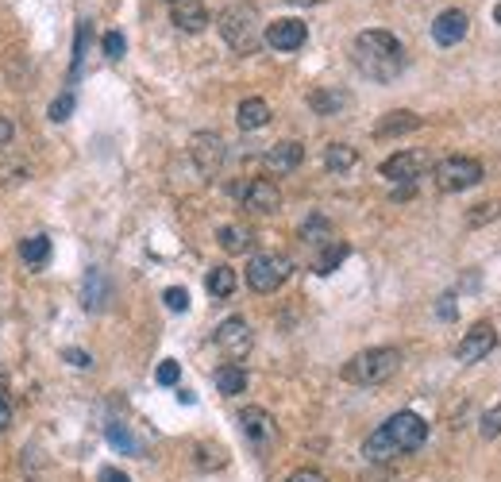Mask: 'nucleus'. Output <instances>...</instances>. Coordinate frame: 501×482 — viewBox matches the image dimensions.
Here are the masks:
<instances>
[{
  "mask_svg": "<svg viewBox=\"0 0 501 482\" xmlns=\"http://www.w3.org/2000/svg\"><path fill=\"white\" fill-rule=\"evenodd\" d=\"M351 62H355V70H359L363 78L385 85V81H394L401 70H405V47L397 43V35L370 27V32L355 35V43H351Z\"/></svg>",
  "mask_w": 501,
  "mask_h": 482,
  "instance_id": "f257e3e1",
  "label": "nucleus"
},
{
  "mask_svg": "<svg viewBox=\"0 0 501 482\" xmlns=\"http://www.w3.org/2000/svg\"><path fill=\"white\" fill-rule=\"evenodd\" d=\"M428 440V425L417 417V413H394L385 425H378L375 432L366 436L363 444V456L370 463H390L397 456H409V451H417L421 444Z\"/></svg>",
  "mask_w": 501,
  "mask_h": 482,
  "instance_id": "f03ea898",
  "label": "nucleus"
},
{
  "mask_svg": "<svg viewBox=\"0 0 501 482\" xmlns=\"http://www.w3.org/2000/svg\"><path fill=\"white\" fill-rule=\"evenodd\" d=\"M217 27H220L224 43L236 54H255L263 47V16H259V8H255V5H243V0H239V5H227L220 12Z\"/></svg>",
  "mask_w": 501,
  "mask_h": 482,
  "instance_id": "7ed1b4c3",
  "label": "nucleus"
},
{
  "mask_svg": "<svg viewBox=\"0 0 501 482\" xmlns=\"http://www.w3.org/2000/svg\"><path fill=\"white\" fill-rule=\"evenodd\" d=\"M401 367V352L397 347H366V352L351 355L343 363V383L351 386H382L390 383Z\"/></svg>",
  "mask_w": 501,
  "mask_h": 482,
  "instance_id": "20e7f679",
  "label": "nucleus"
},
{
  "mask_svg": "<svg viewBox=\"0 0 501 482\" xmlns=\"http://www.w3.org/2000/svg\"><path fill=\"white\" fill-rule=\"evenodd\" d=\"M482 174H486V170H482L478 158L451 155V158H443V163H436L432 178H436V189H440V194H463V189H470V185L482 182Z\"/></svg>",
  "mask_w": 501,
  "mask_h": 482,
  "instance_id": "39448f33",
  "label": "nucleus"
},
{
  "mask_svg": "<svg viewBox=\"0 0 501 482\" xmlns=\"http://www.w3.org/2000/svg\"><path fill=\"white\" fill-rule=\"evenodd\" d=\"M293 274V262L278 255V251H263L247 262V286L255 294H274V289L285 286V279Z\"/></svg>",
  "mask_w": 501,
  "mask_h": 482,
  "instance_id": "423d86ee",
  "label": "nucleus"
},
{
  "mask_svg": "<svg viewBox=\"0 0 501 482\" xmlns=\"http://www.w3.org/2000/svg\"><path fill=\"white\" fill-rule=\"evenodd\" d=\"M190 158H193L200 178H217L224 158H227V147H224V139L217 136V131H197V136L190 139Z\"/></svg>",
  "mask_w": 501,
  "mask_h": 482,
  "instance_id": "0eeeda50",
  "label": "nucleus"
},
{
  "mask_svg": "<svg viewBox=\"0 0 501 482\" xmlns=\"http://www.w3.org/2000/svg\"><path fill=\"white\" fill-rule=\"evenodd\" d=\"M217 347L220 352L239 363V359H247L251 355V347H255V336H251V325L243 317H227L224 325L217 328Z\"/></svg>",
  "mask_w": 501,
  "mask_h": 482,
  "instance_id": "6e6552de",
  "label": "nucleus"
},
{
  "mask_svg": "<svg viewBox=\"0 0 501 482\" xmlns=\"http://www.w3.org/2000/svg\"><path fill=\"white\" fill-rule=\"evenodd\" d=\"M236 194L243 197V209L255 213V216H270V213L282 209V189L270 178H255L247 185H236Z\"/></svg>",
  "mask_w": 501,
  "mask_h": 482,
  "instance_id": "1a4fd4ad",
  "label": "nucleus"
},
{
  "mask_svg": "<svg viewBox=\"0 0 501 482\" xmlns=\"http://www.w3.org/2000/svg\"><path fill=\"white\" fill-rule=\"evenodd\" d=\"M239 429H243V436H247V444L255 448V451H263V448H270L278 440V425H274V417L266 413L263 405H247L239 413Z\"/></svg>",
  "mask_w": 501,
  "mask_h": 482,
  "instance_id": "9d476101",
  "label": "nucleus"
},
{
  "mask_svg": "<svg viewBox=\"0 0 501 482\" xmlns=\"http://www.w3.org/2000/svg\"><path fill=\"white\" fill-rule=\"evenodd\" d=\"M494 347H497V328L490 325V320H478V325L459 340V347H455V359H459V363H478V359L490 355Z\"/></svg>",
  "mask_w": 501,
  "mask_h": 482,
  "instance_id": "9b49d317",
  "label": "nucleus"
},
{
  "mask_svg": "<svg viewBox=\"0 0 501 482\" xmlns=\"http://www.w3.org/2000/svg\"><path fill=\"white\" fill-rule=\"evenodd\" d=\"M424 166H428V158L421 151H397L382 163V178L397 182V185H413L424 174Z\"/></svg>",
  "mask_w": 501,
  "mask_h": 482,
  "instance_id": "f8f14e48",
  "label": "nucleus"
},
{
  "mask_svg": "<svg viewBox=\"0 0 501 482\" xmlns=\"http://www.w3.org/2000/svg\"><path fill=\"white\" fill-rule=\"evenodd\" d=\"M263 39L274 51H301V47H305V39H309V27L301 20H274V24H266Z\"/></svg>",
  "mask_w": 501,
  "mask_h": 482,
  "instance_id": "ddd939ff",
  "label": "nucleus"
},
{
  "mask_svg": "<svg viewBox=\"0 0 501 482\" xmlns=\"http://www.w3.org/2000/svg\"><path fill=\"white\" fill-rule=\"evenodd\" d=\"M467 27H470V20H467L463 8H443L432 20V39L440 43V47H455V43L467 39Z\"/></svg>",
  "mask_w": 501,
  "mask_h": 482,
  "instance_id": "4468645a",
  "label": "nucleus"
},
{
  "mask_svg": "<svg viewBox=\"0 0 501 482\" xmlns=\"http://www.w3.org/2000/svg\"><path fill=\"white\" fill-rule=\"evenodd\" d=\"M301 158H305V147H301L297 139H282L263 155V166L270 174H293L301 166Z\"/></svg>",
  "mask_w": 501,
  "mask_h": 482,
  "instance_id": "2eb2a0df",
  "label": "nucleus"
},
{
  "mask_svg": "<svg viewBox=\"0 0 501 482\" xmlns=\"http://www.w3.org/2000/svg\"><path fill=\"white\" fill-rule=\"evenodd\" d=\"M170 20H174L181 32L197 35L209 27V8L200 5V0H174V5H170Z\"/></svg>",
  "mask_w": 501,
  "mask_h": 482,
  "instance_id": "dca6fc26",
  "label": "nucleus"
},
{
  "mask_svg": "<svg viewBox=\"0 0 501 482\" xmlns=\"http://www.w3.org/2000/svg\"><path fill=\"white\" fill-rule=\"evenodd\" d=\"M424 120L417 112H409V109H397V112H385L382 120L375 124V136L378 139H394V136H409V131H417Z\"/></svg>",
  "mask_w": 501,
  "mask_h": 482,
  "instance_id": "f3484780",
  "label": "nucleus"
},
{
  "mask_svg": "<svg viewBox=\"0 0 501 482\" xmlns=\"http://www.w3.org/2000/svg\"><path fill=\"white\" fill-rule=\"evenodd\" d=\"M236 120H239V128H243V131H259V128H266V124H270V105H266L263 97H247V100L239 105Z\"/></svg>",
  "mask_w": 501,
  "mask_h": 482,
  "instance_id": "a211bd4d",
  "label": "nucleus"
},
{
  "mask_svg": "<svg viewBox=\"0 0 501 482\" xmlns=\"http://www.w3.org/2000/svg\"><path fill=\"white\" fill-rule=\"evenodd\" d=\"M217 240H220V247L227 255H243V251H251V243H255L251 228H243V224H224L217 232Z\"/></svg>",
  "mask_w": 501,
  "mask_h": 482,
  "instance_id": "6ab92c4d",
  "label": "nucleus"
},
{
  "mask_svg": "<svg viewBox=\"0 0 501 482\" xmlns=\"http://www.w3.org/2000/svg\"><path fill=\"white\" fill-rule=\"evenodd\" d=\"M355 163H359V151L348 147V143H328L324 147V166L332 174H348L355 170Z\"/></svg>",
  "mask_w": 501,
  "mask_h": 482,
  "instance_id": "aec40b11",
  "label": "nucleus"
},
{
  "mask_svg": "<svg viewBox=\"0 0 501 482\" xmlns=\"http://www.w3.org/2000/svg\"><path fill=\"white\" fill-rule=\"evenodd\" d=\"M217 390L227 393V398H236V393L247 390V371H243L239 363H224V367L217 371Z\"/></svg>",
  "mask_w": 501,
  "mask_h": 482,
  "instance_id": "412c9836",
  "label": "nucleus"
},
{
  "mask_svg": "<svg viewBox=\"0 0 501 482\" xmlns=\"http://www.w3.org/2000/svg\"><path fill=\"white\" fill-rule=\"evenodd\" d=\"M348 255H351V247H348V243H339V240H332L328 247H320V255H317V259H312V270H317L320 279H324V274H332Z\"/></svg>",
  "mask_w": 501,
  "mask_h": 482,
  "instance_id": "4be33fe9",
  "label": "nucleus"
},
{
  "mask_svg": "<svg viewBox=\"0 0 501 482\" xmlns=\"http://www.w3.org/2000/svg\"><path fill=\"white\" fill-rule=\"evenodd\" d=\"M105 301H108V286H105V274H100L97 267L85 274V309L97 313V309H105Z\"/></svg>",
  "mask_w": 501,
  "mask_h": 482,
  "instance_id": "5701e85b",
  "label": "nucleus"
},
{
  "mask_svg": "<svg viewBox=\"0 0 501 482\" xmlns=\"http://www.w3.org/2000/svg\"><path fill=\"white\" fill-rule=\"evenodd\" d=\"M205 286H209V294H212V298H232V294H236V286H239V279H236V270H232V267H212V270H209V279H205Z\"/></svg>",
  "mask_w": 501,
  "mask_h": 482,
  "instance_id": "b1692460",
  "label": "nucleus"
},
{
  "mask_svg": "<svg viewBox=\"0 0 501 482\" xmlns=\"http://www.w3.org/2000/svg\"><path fill=\"white\" fill-rule=\"evenodd\" d=\"M301 240H305L309 247H328L336 240V232H332V224H328L324 216H309L305 228H301Z\"/></svg>",
  "mask_w": 501,
  "mask_h": 482,
  "instance_id": "393cba45",
  "label": "nucleus"
},
{
  "mask_svg": "<svg viewBox=\"0 0 501 482\" xmlns=\"http://www.w3.org/2000/svg\"><path fill=\"white\" fill-rule=\"evenodd\" d=\"M348 93H336V90H317L309 97V105H312V112H320V116H336L343 105H348Z\"/></svg>",
  "mask_w": 501,
  "mask_h": 482,
  "instance_id": "a878e982",
  "label": "nucleus"
},
{
  "mask_svg": "<svg viewBox=\"0 0 501 482\" xmlns=\"http://www.w3.org/2000/svg\"><path fill=\"white\" fill-rule=\"evenodd\" d=\"M20 259L27 262V267H42V262L51 259V240L47 236H32L20 243Z\"/></svg>",
  "mask_w": 501,
  "mask_h": 482,
  "instance_id": "bb28decb",
  "label": "nucleus"
},
{
  "mask_svg": "<svg viewBox=\"0 0 501 482\" xmlns=\"http://www.w3.org/2000/svg\"><path fill=\"white\" fill-rule=\"evenodd\" d=\"M105 436H108V444H112V448H120V451H127V456H135V451H139V444H135V436L127 432L124 425H108V429H105Z\"/></svg>",
  "mask_w": 501,
  "mask_h": 482,
  "instance_id": "cd10ccee",
  "label": "nucleus"
},
{
  "mask_svg": "<svg viewBox=\"0 0 501 482\" xmlns=\"http://www.w3.org/2000/svg\"><path fill=\"white\" fill-rule=\"evenodd\" d=\"M70 112H74V93H62L59 100H54V105H51V120L54 124H62V120H70Z\"/></svg>",
  "mask_w": 501,
  "mask_h": 482,
  "instance_id": "c85d7f7f",
  "label": "nucleus"
},
{
  "mask_svg": "<svg viewBox=\"0 0 501 482\" xmlns=\"http://www.w3.org/2000/svg\"><path fill=\"white\" fill-rule=\"evenodd\" d=\"M494 216H497V201H486V204H475V213L467 216V224L478 228V224H486V221H494Z\"/></svg>",
  "mask_w": 501,
  "mask_h": 482,
  "instance_id": "c756f323",
  "label": "nucleus"
},
{
  "mask_svg": "<svg viewBox=\"0 0 501 482\" xmlns=\"http://www.w3.org/2000/svg\"><path fill=\"white\" fill-rule=\"evenodd\" d=\"M482 436H486V440H497V436H501V405H494L490 413L482 417Z\"/></svg>",
  "mask_w": 501,
  "mask_h": 482,
  "instance_id": "7c9ffc66",
  "label": "nucleus"
},
{
  "mask_svg": "<svg viewBox=\"0 0 501 482\" xmlns=\"http://www.w3.org/2000/svg\"><path fill=\"white\" fill-rule=\"evenodd\" d=\"M162 301H166V309H174V313H185V309H190V294H185L181 286L166 289V294H162Z\"/></svg>",
  "mask_w": 501,
  "mask_h": 482,
  "instance_id": "2f4dec72",
  "label": "nucleus"
},
{
  "mask_svg": "<svg viewBox=\"0 0 501 482\" xmlns=\"http://www.w3.org/2000/svg\"><path fill=\"white\" fill-rule=\"evenodd\" d=\"M124 51H127L124 35H120V32H108V35H105V54L112 58V62H120V58H124Z\"/></svg>",
  "mask_w": 501,
  "mask_h": 482,
  "instance_id": "473e14b6",
  "label": "nucleus"
},
{
  "mask_svg": "<svg viewBox=\"0 0 501 482\" xmlns=\"http://www.w3.org/2000/svg\"><path fill=\"white\" fill-rule=\"evenodd\" d=\"M154 378H159V386H174L178 378H181V367H178L174 359H166L162 367H159V374H154Z\"/></svg>",
  "mask_w": 501,
  "mask_h": 482,
  "instance_id": "72a5a7b5",
  "label": "nucleus"
},
{
  "mask_svg": "<svg viewBox=\"0 0 501 482\" xmlns=\"http://www.w3.org/2000/svg\"><path fill=\"white\" fill-rule=\"evenodd\" d=\"M8 425H12V398H8V390L0 386V436L8 432Z\"/></svg>",
  "mask_w": 501,
  "mask_h": 482,
  "instance_id": "f704fd0d",
  "label": "nucleus"
},
{
  "mask_svg": "<svg viewBox=\"0 0 501 482\" xmlns=\"http://www.w3.org/2000/svg\"><path fill=\"white\" fill-rule=\"evenodd\" d=\"M12 139H16V124H12L8 116H0V151H5Z\"/></svg>",
  "mask_w": 501,
  "mask_h": 482,
  "instance_id": "c9c22d12",
  "label": "nucleus"
},
{
  "mask_svg": "<svg viewBox=\"0 0 501 482\" xmlns=\"http://www.w3.org/2000/svg\"><path fill=\"white\" fill-rule=\"evenodd\" d=\"M285 482H328V478H324L320 471H312V467H305V471H293Z\"/></svg>",
  "mask_w": 501,
  "mask_h": 482,
  "instance_id": "e433bc0d",
  "label": "nucleus"
},
{
  "mask_svg": "<svg viewBox=\"0 0 501 482\" xmlns=\"http://www.w3.org/2000/svg\"><path fill=\"white\" fill-rule=\"evenodd\" d=\"M436 313L443 317V320H455V298L448 294V298H440V305H436Z\"/></svg>",
  "mask_w": 501,
  "mask_h": 482,
  "instance_id": "4c0bfd02",
  "label": "nucleus"
},
{
  "mask_svg": "<svg viewBox=\"0 0 501 482\" xmlns=\"http://www.w3.org/2000/svg\"><path fill=\"white\" fill-rule=\"evenodd\" d=\"M66 359L74 363V367H81V371H89V367H93V363H89V355H85V352H74V347H70V352H66Z\"/></svg>",
  "mask_w": 501,
  "mask_h": 482,
  "instance_id": "58836bf2",
  "label": "nucleus"
},
{
  "mask_svg": "<svg viewBox=\"0 0 501 482\" xmlns=\"http://www.w3.org/2000/svg\"><path fill=\"white\" fill-rule=\"evenodd\" d=\"M100 482H132L124 471H116V467H105V471H100Z\"/></svg>",
  "mask_w": 501,
  "mask_h": 482,
  "instance_id": "ea45409f",
  "label": "nucleus"
},
{
  "mask_svg": "<svg viewBox=\"0 0 501 482\" xmlns=\"http://www.w3.org/2000/svg\"><path fill=\"white\" fill-rule=\"evenodd\" d=\"M285 5H320V0H285Z\"/></svg>",
  "mask_w": 501,
  "mask_h": 482,
  "instance_id": "a19ab883",
  "label": "nucleus"
},
{
  "mask_svg": "<svg viewBox=\"0 0 501 482\" xmlns=\"http://www.w3.org/2000/svg\"><path fill=\"white\" fill-rule=\"evenodd\" d=\"M494 20H497V24H501V5H497V8H494Z\"/></svg>",
  "mask_w": 501,
  "mask_h": 482,
  "instance_id": "79ce46f5",
  "label": "nucleus"
},
{
  "mask_svg": "<svg viewBox=\"0 0 501 482\" xmlns=\"http://www.w3.org/2000/svg\"><path fill=\"white\" fill-rule=\"evenodd\" d=\"M170 5H174V0H170Z\"/></svg>",
  "mask_w": 501,
  "mask_h": 482,
  "instance_id": "37998d69",
  "label": "nucleus"
}]
</instances>
